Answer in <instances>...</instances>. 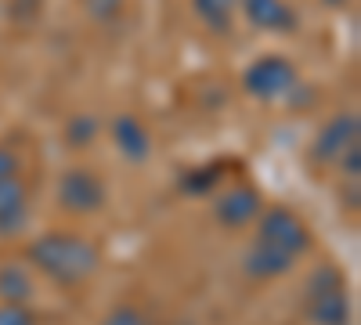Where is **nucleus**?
<instances>
[{"label":"nucleus","instance_id":"1","mask_svg":"<svg viewBox=\"0 0 361 325\" xmlns=\"http://www.w3.org/2000/svg\"><path fill=\"white\" fill-rule=\"evenodd\" d=\"M29 260H33L51 282L80 286L98 271V246L87 243L83 235H73V231H51V235H40V239L29 246Z\"/></svg>","mask_w":361,"mask_h":325},{"label":"nucleus","instance_id":"2","mask_svg":"<svg viewBox=\"0 0 361 325\" xmlns=\"http://www.w3.org/2000/svg\"><path fill=\"white\" fill-rule=\"evenodd\" d=\"M257 246L264 250H275V253H286V257H300L307 246H311V231L307 224L300 221L293 210L286 206H271V210L260 214V224H257Z\"/></svg>","mask_w":361,"mask_h":325},{"label":"nucleus","instance_id":"3","mask_svg":"<svg viewBox=\"0 0 361 325\" xmlns=\"http://www.w3.org/2000/svg\"><path fill=\"white\" fill-rule=\"evenodd\" d=\"M307 314H311L314 325H347V321H350V304H347L343 275H340L336 268H322V271L311 278Z\"/></svg>","mask_w":361,"mask_h":325},{"label":"nucleus","instance_id":"4","mask_svg":"<svg viewBox=\"0 0 361 325\" xmlns=\"http://www.w3.org/2000/svg\"><path fill=\"white\" fill-rule=\"evenodd\" d=\"M243 83H246V91L253 98L275 102V98H286L296 87V69L286 62L282 54H267V58H257V62L246 69Z\"/></svg>","mask_w":361,"mask_h":325},{"label":"nucleus","instance_id":"5","mask_svg":"<svg viewBox=\"0 0 361 325\" xmlns=\"http://www.w3.org/2000/svg\"><path fill=\"white\" fill-rule=\"evenodd\" d=\"M58 202H62V210L69 214H94L105 206V181L87 170V166H73L62 173V181H58Z\"/></svg>","mask_w":361,"mask_h":325},{"label":"nucleus","instance_id":"6","mask_svg":"<svg viewBox=\"0 0 361 325\" xmlns=\"http://www.w3.org/2000/svg\"><path fill=\"white\" fill-rule=\"evenodd\" d=\"M357 130H361L357 112H340V116H333V120L318 130L314 149H311V159H318V163H336V159H343V152L357 145Z\"/></svg>","mask_w":361,"mask_h":325},{"label":"nucleus","instance_id":"7","mask_svg":"<svg viewBox=\"0 0 361 325\" xmlns=\"http://www.w3.org/2000/svg\"><path fill=\"white\" fill-rule=\"evenodd\" d=\"M260 217V192L250 188V185H238V188H228L221 199H217V221L224 228H243L250 221Z\"/></svg>","mask_w":361,"mask_h":325},{"label":"nucleus","instance_id":"8","mask_svg":"<svg viewBox=\"0 0 361 325\" xmlns=\"http://www.w3.org/2000/svg\"><path fill=\"white\" fill-rule=\"evenodd\" d=\"M250 18V25L264 29V33H293L296 29V11L286 0H238Z\"/></svg>","mask_w":361,"mask_h":325},{"label":"nucleus","instance_id":"9","mask_svg":"<svg viewBox=\"0 0 361 325\" xmlns=\"http://www.w3.org/2000/svg\"><path fill=\"white\" fill-rule=\"evenodd\" d=\"M112 141L130 163H145L148 152H152V137H148L145 123L137 120V116H130V112H123V116L112 120Z\"/></svg>","mask_w":361,"mask_h":325},{"label":"nucleus","instance_id":"10","mask_svg":"<svg viewBox=\"0 0 361 325\" xmlns=\"http://www.w3.org/2000/svg\"><path fill=\"white\" fill-rule=\"evenodd\" d=\"M29 221V199H25V188L22 181H0V231L11 235L18 228H25Z\"/></svg>","mask_w":361,"mask_h":325},{"label":"nucleus","instance_id":"11","mask_svg":"<svg viewBox=\"0 0 361 325\" xmlns=\"http://www.w3.org/2000/svg\"><path fill=\"white\" fill-rule=\"evenodd\" d=\"M293 257H286V253H275V250H264V246H250V257H246V271L253 275V278H275V275H286L289 268H293Z\"/></svg>","mask_w":361,"mask_h":325},{"label":"nucleus","instance_id":"12","mask_svg":"<svg viewBox=\"0 0 361 325\" xmlns=\"http://www.w3.org/2000/svg\"><path fill=\"white\" fill-rule=\"evenodd\" d=\"M29 297H33V282H29L25 268H18V264L0 268V300L4 304H25Z\"/></svg>","mask_w":361,"mask_h":325},{"label":"nucleus","instance_id":"13","mask_svg":"<svg viewBox=\"0 0 361 325\" xmlns=\"http://www.w3.org/2000/svg\"><path fill=\"white\" fill-rule=\"evenodd\" d=\"M235 8H238V0H195L199 18H202L209 29H214V33H228Z\"/></svg>","mask_w":361,"mask_h":325},{"label":"nucleus","instance_id":"14","mask_svg":"<svg viewBox=\"0 0 361 325\" xmlns=\"http://www.w3.org/2000/svg\"><path fill=\"white\" fill-rule=\"evenodd\" d=\"M66 137H69L73 149H83V145H90L98 137V120L94 116H76V120H69V127H66Z\"/></svg>","mask_w":361,"mask_h":325},{"label":"nucleus","instance_id":"15","mask_svg":"<svg viewBox=\"0 0 361 325\" xmlns=\"http://www.w3.org/2000/svg\"><path fill=\"white\" fill-rule=\"evenodd\" d=\"M80 8L98 22H112L119 11H123V0H80Z\"/></svg>","mask_w":361,"mask_h":325},{"label":"nucleus","instance_id":"16","mask_svg":"<svg viewBox=\"0 0 361 325\" xmlns=\"http://www.w3.org/2000/svg\"><path fill=\"white\" fill-rule=\"evenodd\" d=\"M217 177H221V170L217 166H206V173L202 170H195V173H188L185 177V192H209L217 185Z\"/></svg>","mask_w":361,"mask_h":325},{"label":"nucleus","instance_id":"17","mask_svg":"<svg viewBox=\"0 0 361 325\" xmlns=\"http://www.w3.org/2000/svg\"><path fill=\"white\" fill-rule=\"evenodd\" d=\"M0 325H37L25 304H0Z\"/></svg>","mask_w":361,"mask_h":325},{"label":"nucleus","instance_id":"18","mask_svg":"<svg viewBox=\"0 0 361 325\" xmlns=\"http://www.w3.org/2000/svg\"><path fill=\"white\" fill-rule=\"evenodd\" d=\"M15 177H18V156L8 145H0V181H15Z\"/></svg>","mask_w":361,"mask_h":325},{"label":"nucleus","instance_id":"19","mask_svg":"<svg viewBox=\"0 0 361 325\" xmlns=\"http://www.w3.org/2000/svg\"><path fill=\"white\" fill-rule=\"evenodd\" d=\"M102 325H148V321H145V318H141L134 307H116V311H112V314H109Z\"/></svg>","mask_w":361,"mask_h":325},{"label":"nucleus","instance_id":"20","mask_svg":"<svg viewBox=\"0 0 361 325\" xmlns=\"http://www.w3.org/2000/svg\"><path fill=\"white\" fill-rule=\"evenodd\" d=\"M340 166H343V173L357 177V166H361V145H354V149H347V152H343Z\"/></svg>","mask_w":361,"mask_h":325},{"label":"nucleus","instance_id":"21","mask_svg":"<svg viewBox=\"0 0 361 325\" xmlns=\"http://www.w3.org/2000/svg\"><path fill=\"white\" fill-rule=\"evenodd\" d=\"M325 4H329V8H343V4H347V0H325Z\"/></svg>","mask_w":361,"mask_h":325}]
</instances>
